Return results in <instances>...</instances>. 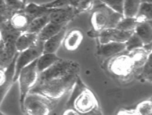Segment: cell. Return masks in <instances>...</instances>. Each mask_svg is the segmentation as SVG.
<instances>
[{"instance_id": "obj_1", "label": "cell", "mask_w": 152, "mask_h": 115, "mask_svg": "<svg viewBox=\"0 0 152 115\" xmlns=\"http://www.w3.org/2000/svg\"><path fill=\"white\" fill-rule=\"evenodd\" d=\"M80 74V65L73 60H58L43 72L39 73L30 92L58 100L72 89Z\"/></svg>"}, {"instance_id": "obj_2", "label": "cell", "mask_w": 152, "mask_h": 115, "mask_svg": "<svg viewBox=\"0 0 152 115\" xmlns=\"http://www.w3.org/2000/svg\"><path fill=\"white\" fill-rule=\"evenodd\" d=\"M72 93L66 103V109L73 108L79 114L99 112V105L93 92L81 79H77L72 87Z\"/></svg>"}, {"instance_id": "obj_3", "label": "cell", "mask_w": 152, "mask_h": 115, "mask_svg": "<svg viewBox=\"0 0 152 115\" xmlns=\"http://www.w3.org/2000/svg\"><path fill=\"white\" fill-rule=\"evenodd\" d=\"M93 9L90 21L94 32H99L103 29L115 28L120 19L123 17V14L114 11L100 1L95 4Z\"/></svg>"}, {"instance_id": "obj_4", "label": "cell", "mask_w": 152, "mask_h": 115, "mask_svg": "<svg viewBox=\"0 0 152 115\" xmlns=\"http://www.w3.org/2000/svg\"><path fill=\"white\" fill-rule=\"evenodd\" d=\"M57 100L51 99L39 93L29 92L21 107L22 113L29 115H47L55 107Z\"/></svg>"}, {"instance_id": "obj_5", "label": "cell", "mask_w": 152, "mask_h": 115, "mask_svg": "<svg viewBox=\"0 0 152 115\" xmlns=\"http://www.w3.org/2000/svg\"><path fill=\"white\" fill-rule=\"evenodd\" d=\"M107 70L111 75L115 76L120 80L130 79L133 73H135L134 65L128 53H119L117 55L110 57L107 63Z\"/></svg>"}, {"instance_id": "obj_6", "label": "cell", "mask_w": 152, "mask_h": 115, "mask_svg": "<svg viewBox=\"0 0 152 115\" xmlns=\"http://www.w3.org/2000/svg\"><path fill=\"white\" fill-rule=\"evenodd\" d=\"M37 59L28 64L26 67H24L20 71L17 78V81L19 83V102H20V108L23 105V101L25 99L26 95L30 92V89L35 85L37 79H38V73L37 67Z\"/></svg>"}, {"instance_id": "obj_7", "label": "cell", "mask_w": 152, "mask_h": 115, "mask_svg": "<svg viewBox=\"0 0 152 115\" xmlns=\"http://www.w3.org/2000/svg\"><path fill=\"white\" fill-rule=\"evenodd\" d=\"M43 43L44 42L38 40L32 47L18 53L17 57H16L15 73H14V78H13L14 82L17 81L20 71L24 67H26L28 64H30L31 62H33L34 60H36L43 53Z\"/></svg>"}, {"instance_id": "obj_8", "label": "cell", "mask_w": 152, "mask_h": 115, "mask_svg": "<svg viewBox=\"0 0 152 115\" xmlns=\"http://www.w3.org/2000/svg\"><path fill=\"white\" fill-rule=\"evenodd\" d=\"M134 31H124L117 28L103 29L99 32H95L94 36L98 38L99 44L107 42H125L131 36Z\"/></svg>"}, {"instance_id": "obj_9", "label": "cell", "mask_w": 152, "mask_h": 115, "mask_svg": "<svg viewBox=\"0 0 152 115\" xmlns=\"http://www.w3.org/2000/svg\"><path fill=\"white\" fill-rule=\"evenodd\" d=\"M50 21L54 23L67 25L73 18L78 14L75 8L72 6H64L58 8H52L50 12Z\"/></svg>"}, {"instance_id": "obj_10", "label": "cell", "mask_w": 152, "mask_h": 115, "mask_svg": "<svg viewBox=\"0 0 152 115\" xmlns=\"http://www.w3.org/2000/svg\"><path fill=\"white\" fill-rule=\"evenodd\" d=\"M128 55L132 60L135 68V73H136L151 56V43L142 46V47L133 49V50L128 52Z\"/></svg>"}, {"instance_id": "obj_11", "label": "cell", "mask_w": 152, "mask_h": 115, "mask_svg": "<svg viewBox=\"0 0 152 115\" xmlns=\"http://www.w3.org/2000/svg\"><path fill=\"white\" fill-rule=\"evenodd\" d=\"M17 54L18 52L16 51L15 43L4 42L3 40H0V67L6 68L17 56Z\"/></svg>"}, {"instance_id": "obj_12", "label": "cell", "mask_w": 152, "mask_h": 115, "mask_svg": "<svg viewBox=\"0 0 152 115\" xmlns=\"http://www.w3.org/2000/svg\"><path fill=\"white\" fill-rule=\"evenodd\" d=\"M125 51V42H107L99 44L97 55L103 58H109Z\"/></svg>"}, {"instance_id": "obj_13", "label": "cell", "mask_w": 152, "mask_h": 115, "mask_svg": "<svg viewBox=\"0 0 152 115\" xmlns=\"http://www.w3.org/2000/svg\"><path fill=\"white\" fill-rule=\"evenodd\" d=\"M16 57L12 60L11 63L6 67V69H5V71H6V77H5V80L3 83L0 85V106H1V104L3 102V100L5 99V97H6L7 93L9 92L10 88L12 87L13 83H14L13 78H14V73H15Z\"/></svg>"}, {"instance_id": "obj_14", "label": "cell", "mask_w": 152, "mask_h": 115, "mask_svg": "<svg viewBox=\"0 0 152 115\" xmlns=\"http://www.w3.org/2000/svg\"><path fill=\"white\" fill-rule=\"evenodd\" d=\"M32 19L23 11H16L11 15L8 22L11 25L12 28L17 30L19 32H25L27 31L29 24H30Z\"/></svg>"}, {"instance_id": "obj_15", "label": "cell", "mask_w": 152, "mask_h": 115, "mask_svg": "<svg viewBox=\"0 0 152 115\" xmlns=\"http://www.w3.org/2000/svg\"><path fill=\"white\" fill-rule=\"evenodd\" d=\"M66 32L67 26H65L58 33H56L52 37H50L49 39L44 41V43H43V52H45V53H56V51L58 50L61 44L63 43Z\"/></svg>"}, {"instance_id": "obj_16", "label": "cell", "mask_w": 152, "mask_h": 115, "mask_svg": "<svg viewBox=\"0 0 152 115\" xmlns=\"http://www.w3.org/2000/svg\"><path fill=\"white\" fill-rule=\"evenodd\" d=\"M83 40L82 31L79 29H73L71 31L66 32V35L63 40V45L65 49L68 51H74L80 46Z\"/></svg>"}, {"instance_id": "obj_17", "label": "cell", "mask_w": 152, "mask_h": 115, "mask_svg": "<svg viewBox=\"0 0 152 115\" xmlns=\"http://www.w3.org/2000/svg\"><path fill=\"white\" fill-rule=\"evenodd\" d=\"M37 41H38L37 34L30 33V32H27V31L22 32L15 41L16 51H17L18 53H20V52L32 47Z\"/></svg>"}, {"instance_id": "obj_18", "label": "cell", "mask_w": 152, "mask_h": 115, "mask_svg": "<svg viewBox=\"0 0 152 115\" xmlns=\"http://www.w3.org/2000/svg\"><path fill=\"white\" fill-rule=\"evenodd\" d=\"M134 33L140 38L143 44H150L152 42V26L151 21L138 23L134 28Z\"/></svg>"}, {"instance_id": "obj_19", "label": "cell", "mask_w": 152, "mask_h": 115, "mask_svg": "<svg viewBox=\"0 0 152 115\" xmlns=\"http://www.w3.org/2000/svg\"><path fill=\"white\" fill-rule=\"evenodd\" d=\"M58 60H60V58L55 53H45V52H43L41 55L37 58L36 67L38 73L43 72L48 67H50L51 65L56 63Z\"/></svg>"}, {"instance_id": "obj_20", "label": "cell", "mask_w": 152, "mask_h": 115, "mask_svg": "<svg viewBox=\"0 0 152 115\" xmlns=\"http://www.w3.org/2000/svg\"><path fill=\"white\" fill-rule=\"evenodd\" d=\"M65 26H67V25L54 23V22H51V21H49V22H48L44 26V28H43L41 31L38 33V35H37L38 40L44 42V41H46L47 39H49L50 37H52L53 35L58 33V32L60 31L62 28H64Z\"/></svg>"}, {"instance_id": "obj_21", "label": "cell", "mask_w": 152, "mask_h": 115, "mask_svg": "<svg viewBox=\"0 0 152 115\" xmlns=\"http://www.w3.org/2000/svg\"><path fill=\"white\" fill-rule=\"evenodd\" d=\"M52 8H46L44 5H38L36 3H28L26 4L23 11L26 13L31 19H34L39 16H42L47 13H50Z\"/></svg>"}, {"instance_id": "obj_22", "label": "cell", "mask_w": 152, "mask_h": 115, "mask_svg": "<svg viewBox=\"0 0 152 115\" xmlns=\"http://www.w3.org/2000/svg\"><path fill=\"white\" fill-rule=\"evenodd\" d=\"M49 14L50 13H47V14H44L42 16H39V17L32 19L28 28H27V32H30V33H34L38 35V33L44 28V26L46 24L50 21Z\"/></svg>"}, {"instance_id": "obj_23", "label": "cell", "mask_w": 152, "mask_h": 115, "mask_svg": "<svg viewBox=\"0 0 152 115\" xmlns=\"http://www.w3.org/2000/svg\"><path fill=\"white\" fill-rule=\"evenodd\" d=\"M137 22L151 21L152 19V3L151 2H141L138 8V11L135 15Z\"/></svg>"}, {"instance_id": "obj_24", "label": "cell", "mask_w": 152, "mask_h": 115, "mask_svg": "<svg viewBox=\"0 0 152 115\" xmlns=\"http://www.w3.org/2000/svg\"><path fill=\"white\" fill-rule=\"evenodd\" d=\"M141 0H124L123 16L124 17H135Z\"/></svg>"}, {"instance_id": "obj_25", "label": "cell", "mask_w": 152, "mask_h": 115, "mask_svg": "<svg viewBox=\"0 0 152 115\" xmlns=\"http://www.w3.org/2000/svg\"><path fill=\"white\" fill-rule=\"evenodd\" d=\"M138 24L135 17H122L115 28L124 30V31H134V28Z\"/></svg>"}, {"instance_id": "obj_26", "label": "cell", "mask_w": 152, "mask_h": 115, "mask_svg": "<svg viewBox=\"0 0 152 115\" xmlns=\"http://www.w3.org/2000/svg\"><path fill=\"white\" fill-rule=\"evenodd\" d=\"M138 75L137 77L141 82H151L152 79V69H151V61H150V57L148 58V60L146 61V63L137 71Z\"/></svg>"}, {"instance_id": "obj_27", "label": "cell", "mask_w": 152, "mask_h": 115, "mask_svg": "<svg viewBox=\"0 0 152 115\" xmlns=\"http://www.w3.org/2000/svg\"><path fill=\"white\" fill-rule=\"evenodd\" d=\"M80 0H53L49 3L43 4L46 8H58L64 6H72L76 7V5L79 3Z\"/></svg>"}, {"instance_id": "obj_28", "label": "cell", "mask_w": 152, "mask_h": 115, "mask_svg": "<svg viewBox=\"0 0 152 115\" xmlns=\"http://www.w3.org/2000/svg\"><path fill=\"white\" fill-rule=\"evenodd\" d=\"M135 115H150L152 114V102L151 99L144 100L140 102L134 108Z\"/></svg>"}, {"instance_id": "obj_29", "label": "cell", "mask_w": 152, "mask_h": 115, "mask_svg": "<svg viewBox=\"0 0 152 115\" xmlns=\"http://www.w3.org/2000/svg\"><path fill=\"white\" fill-rule=\"evenodd\" d=\"M142 46H144L143 42L141 41L140 38L134 33V32H133V34L131 35V36L125 41V50L127 52L131 51V50H133V49L142 47Z\"/></svg>"}, {"instance_id": "obj_30", "label": "cell", "mask_w": 152, "mask_h": 115, "mask_svg": "<svg viewBox=\"0 0 152 115\" xmlns=\"http://www.w3.org/2000/svg\"><path fill=\"white\" fill-rule=\"evenodd\" d=\"M5 3L13 14L16 11H22L26 6V0H5Z\"/></svg>"}, {"instance_id": "obj_31", "label": "cell", "mask_w": 152, "mask_h": 115, "mask_svg": "<svg viewBox=\"0 0 152 115\" xmlns=\"http://www.w3.org/2000/svg\"><path fill=\"white\" fill-rule=\"evenodd\" d=\"M96 1H98V0H80L79 3L76 5V7H75V10H76V12H77V14L93 9L95 4L97 3Z\"/></svg>"}, {"instance_id": "obj_32", "label": "cell", "mask_w": 152, "mask_h": 115, "mask_svg": "<svg viewBox=\"0 0 152 115\" xmlns=\"http://www.w3.org/2000/svg\"><path fill=\"white\" fill-rule=\"evenodd\" d=\"M101 3L105 4L106 6L111 8L114 11L123 14V4L124 0H99Z\"/></svg>"}, {"instance_id": "obj_33", "label": "cell", "mask_w": 152, "mask_h": 115, "mask_svg": "<svg viewBox=\"0 0 152 115\" xmlns=\"http://www.w3.org/2000/svg\"><path fill=\"white\" fill-rule=\"evenodd\" d=\"M12 13L8 9L5 3V0H0V23L8 21L11 17Z\"/></svg>"}, {"instance_id": "obj_34", "label": "cell", "mask_w": 152, "mask_h": 115, "mask_svg": "<svg viewBox=\"0 0 152 115\" xmlns=\"http://www.w3.org/2000/svg\"><path fill=\"white\" fill-rule=\"evenodd\" d=\"M6 68H2L0 67V85L4 82L5 77H6V71H5Z\"/></svg>"}, {"instance_id": "obj_35", "label": "cell", "mask_w": 152, "mask_h": 115, "mask_svg": "<svg viewBox=\"0 0 152 115\" xmlns=\"http://www.w3.org/2000/svg\"><path fill=\"white\" fill-rule=\"evenodd\" d=\"M152 0H141V2H151Z\"/></svg>"}, {"instance_id": "obj_36", "label": "cell", "mask_w": 152, "mask_h": 115, "mask_svg": "<svg viewBox=\"0 0 152 115\" xmlns=\"http://www.w3.org/2000/svg\"><path fill=\"white\" fill-rule=\"evenodd\" d=\"M0 40H1V31H0Z\"/></svg>"}]
</instances>
